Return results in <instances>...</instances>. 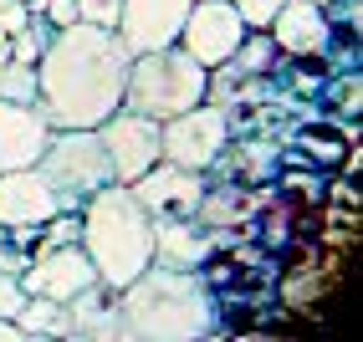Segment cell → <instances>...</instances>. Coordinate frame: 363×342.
<instances>
[{
	"instance_id": "obj_1",
	"label": "cell",
	"mask_w": 363,
	"mask_h": 342,
	"mask_svg": "<svg viewBox=\"0 0 363 342\" xmlns=\"http://www.w3.org/2000/svg\"><path fill=\"white\" fill-rule=\"evenodd\" d=\"M133 52L108 26H72L52 31L36 57V108L52 128H98L108 113L123 108Z\"/></svg>"
},
{
	"instance_id": "obj_2",
	"label": "cell",
	"mask_w": 363,
	"mask_h": 342,
	"mask_svg": "<svg viewBox=\"0 0 363 342\" xmlns=\"http://www.w3.org/2000/svg\"><path fill=\"white\" fill-rule=\"evenodd\" d=\"M118 322L123 337H215V291L205 271H169L149 266L118 291Z\"/></svg>"
},
{
	"instance_id": "obj_3",
	"label": "cell",
	"mask_w": 363,
	"mask_h": 342,
	"mask_svg": "<svg viewBox=\"0 0 363 342\" xmlns=\"http://www.w3.org/2000/svg\"><path fill=\"white\" fill-rule=\"evenodd\" d=\"M82 230L77 246L87 251L92 271L108 291H123L133 276L154 266V220L133 200L128 184H103L98 194L82 200Z\"/></svg>"
},
{
	"instance_id": "obj_4",
	"label": "cell",
	"mask_w": 363,
	"mask_h": 342,
	"mask_svg": "<svg viewBox=\"0 0 363 342\" xmlns=\"http://www.w3.org/2000/svg\"><path fill=\"white\" fill-rule=\"evenodd\" d=\"M205 97H210V72L189 57L184 46H154V52H138L128 62L123 108L154 118V123L205 103Z\"/></svg>"
},
{
	"instance_id": "obj_5",
	"label": "cell",
	"mask_w": 363,
	"mask_h": 342,
	"mask_svg": "<svg viewBox=\"0 0 363 342\" xmlns=\"http://www.w3.org/2000/svg\"><path fill=\"white\" fill-rule=\"evenodd\" d=\"M36 169L46 174V184L57 189L62 210H82L87 194H98L103 184H118L98 128H52Z\"/></svg>"
},
{
	"instance_id": "obj_6",
	"label": "cell",
	"mask_w": 363,
	"mask_h": 342,
	"mask_svg": "<svg viewBox=\"0 0 363 342\" xmlns=\"http://www.w3.org/2000/svg\"><path fill=\"white\" fill-rule=\"evenodd\" d=\"M159 143H164V159L179 164V169H195V174H210L215 164L225 159L230 149V113L225 103H195L174 118L159 123Z\"/></svg>"
},
{
	"instance_id": "obj_7",
	"label": "cell",
	"mask_w": 363,
	"mask_h": 342,
	"mask_svg": "<svg viewBox=\"0 0 363 342\" xmlns=\"http://www.w3.org/2000/svg\"><path fill=\"white\" fill-rule=\"evenodd\" d=\"M98 138L108 149V164H113V179L118 184H133L143 169H154L164 159V143H159V123L143 118L133 108H118L98 123Z\"/></svg>"
},
{
	"instance_id": "obj_8",
	"label": "cell",
	"mask_w": 363,
	"mask_h": 342,
	"mask_svg": "<svg viewBox=\"0 0 363 342\" xmlns=\"http://www.w3.org/2000/svg\"><path fill=\"white\" fill-rule=\"evenodd\" d=\"M240 36H246V26H240V16H235L230 0H195L189 16H184V26H179V41L174 46H184V52L195 57L205 72H215V67H225L235 57Z\"/></svg>"
},
{
	"instance_id": "obj_9",
	"label": "cell",
	"mask_w": 363,
	"mask_h": 342,
	"mask_svg": "<svg viewBox=\"0 0 363 342\" xmlns=\"http://www.w3.org/2000/svg\"><path fill=\"white\" fill-rule=\"evenodd\" d=\"M98 281L92 271L87 251L77 240H57V246H36L26 271H21V286H26V297H52V302H72L77 291H87Z\"/></svg>"
},
{
	"instance_id": "obj_10",
	"label": "cell",
	"mask_w": 363,
	"mask_h": 342,
	"mask_svg": "<svg viewBox=\"0 0 363 342\" xmlns=\"http://www.w3.org/2000/svg\"><path fill=\"white\" fill-rule=\"evenodd\" d=\"M128 189H133V200L149 210V220H195L200 200H205V174L159 159L154 169H143Z\"/></svg>"
},
{
	"instance_id": "obj_11",
	"label": "cell",
	"mask_w": 363,
	"mask_h": 342,
	"mask_svg": "<svg viewBox=\"0 0 363 342\" xmlns=\"http://www.w3.org/2000/svg\"><path fill=\"white\" fill-rule=\"evenodd\" d=\"M195 0H123L118 6V41L128 52H154V46H174L179 41V26Z\"/></svg>"
},
{
	"instance_id": "obj_12",
	"label": "cell",
	"mask_w": 363,
	"mask_h": 342,
	"mask_svg": "<svg viewBox=\"0 0 363 342\" xmlns=\"http://www.w3.org/2000/svg\"><path fill=\"white\" fill-rule=\"evenodd\" d=\"M266 36H272V46L281 57H302V62L333 52V21H328L323 6H312V0H286L272 16Z\"/></svg>"
},
{
	"instance_id": "obj_13",
	"label": "cell",
	"mask_w": 363,
	"mask_h": 342,
	"mask_svg": "<svg viewBox=\"0 0 363 342\" xmlns=\"http://www.w3.org/2000/svg\"><path fill=\"white\" fill-rule=\"evenodd\" d=\"M62 210L57 189L46 184V174L31 169H6L0 174V230H21V225H46Z\"/></svg>"
},
{
	"instance_id": "obj_14",
	"label": "cell",
	"mask_w": 363,
	"mask_h": 342,
	"mask_svg": "<svg viewBox=\"0 0 363 342\" xmlns=\"http://www.w3.org/2000/svg\"><path fill=\"white\" fill-rule=\"evenodd\" d=\"M52 138V123L36 103H11L0 97V174L6 169H31Z\"/></svg>"
},
{
	"instance_id": "obj_15",
	"label": "cell",
	"mask_w": 363,
	"mask_h": 342,
	"mask_svg": "<svg viewBox=\"0 0 363 342\" xmlns=\"http://www.w3.org/2000/svg\"><path fill=\"white\" fill-rule=\"evenodd\" d=\"M215 256V235L200 220H154V266L169 271H205Z\"/></svg>"
},
{
	"instance_id": "obj_16",
	"label": "cell",
	"mask_w": 363,
	"mask_h": 342,
	"mask_svg": "<svg viewBox=\"0 0 363 342\" xmlns=\"http://www.w3.org/2000/svg\"><path fill=\"white\" fill-rule=\"evenodd\" d=\"M277 46H272V36H266V31H246V36H240V46H235V57L225 62L230 72H235V77H266V72H272L277 67Z\"/></svg>"
},
{
	"instance_id": "obj_17",
	"label": "cell",
	"mask_w": 363,
	"mask_h": 342,
	"mask_svg": "<svg viewBox=\"0 0 363 342\" xmlns=\"http://www.w3.org/2000/svg\"><path fill=\"white\" fill-rule=\"evenodd\" d=\"M0 97H11V103H36V67L6 57L0 62Z\"/></svg>"
},
{
	"instance_id": "obj_18",
	"label": "cell",
	"mask_w": 363,
	"mask_h": 342,
	"mask_svg": "<svg viewBox=\"0 0 363 342\" xmlns=\"http://www.w3.org/2000/svg\"><path fill=\"white\" fill-rule=\"evenodd\" d=\"M230 6H235V16H240V26H246V31H266V26H272V16L286 6V0H230Z\"/></svg>"
},
{
	"instance_id": "obj_19",
	"label": "cell",
	"mask_w": 363,
	"mask_h": 342,
	"mask_svg": "<svg viewBox=\"0 0 363 342\" xmlns=\"http://www.w3.org/2000/svg\"><path fill=\"white\" fill-rule=\"evenodd\" d=\"M302 149H307V159H328V164H343V159H348V143L337 138V133H323V128H318V133L307 128V133H302Z\"/></svg>"
},
{
	"instance_id": "obj_20",
	"label": "cell",
	"mask_w": 363,
	"mask_h": 342,
	"mask_svg": "<svg viewBox=\"0 0 363 342\" xmlns=\"http://www.w3.org/2000/svg\"><path fill=\"white\" fill-rule=\"evenodd\" d=\"M118 6L123 0H77V21H87V26H118Z\"/></svg>"
},
{
	"instance_id": "obj_21",
	"label": "cell",
	"mask_w": 363,
	"mask_h": 342,
	"mask_svg": "<svg viewBox=\"0 0 363 342\" xmlns=\"http://www.w3.org/2000/svg\"><path fill=\"white\" fill-rule=\"evenodd\" d=\"M21 307H26V286H21V276L0 271V317H11V322H16Z\"/></svg>"
},
{
	"instance_id": "obj_22",
	"label": "cell",
	"mask_w": 363,
	"mask_h": 342,
	"mask_svg": "<svg viewBox=\"0 0 363 342\" xmlns=\"http://www.w3.org/2000/svg\"><path fill=\"white\" fill-rule=\"evenodd\" d=\"M41 21H46L52 31L72 26V21H77V0H46V6H41Z\"/></svg>"
},
{
	"instance_id": "obj_23",
	"label": "cell",
	"mask_w": 363,
	"mask_h": 342,
	"mask_svg": "<svg viewBox=\"0 0 363 342\" xmlns=\"http://www.w3.org/2000/svg\"><path fill=\"white\" fill-rule=\"evenodd\" d=\"M337 113L358 123V67H353L348 77H343V87H337Z\"/></svg>"
},
{
	"instance_id": "obj_24",
	"label": "cell",
	"mask_w": 363,
	"mask_h": 342,
	"mask_svg": "<svg viewBox=\"0 0 363 342\" xmlns=\"http://www.w3.org/2000/svg\"><path fill=\"white\" fill-rule=\"evenodd\" d=\"M6 57H11V41H0V62H6Z\"/></svg>"
},
{
	"instance_id": "obj_25",
	"label": "cell",
	"mask_w": 363,
	"mask_h": 342,
	"mask_svg": "<svg viewBox=\"0 0 363 342\" xmlns=\"http://www.w3.org/2000/svg\"><path fill=\"white\" fill-rule=\"evenodd\" d=\"M312 6H323V11H333V6H337V0H312Z\"/></svg>"
}]
</instances>
